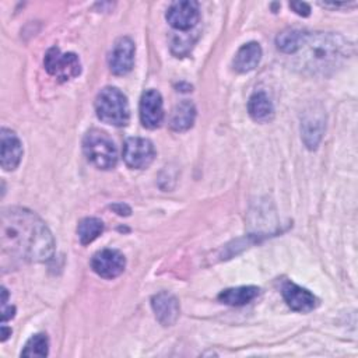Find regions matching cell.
<instances>
[{"mask_svg": "<svg viewBox=\"0 0 358 358\" xmlns=\"http://www.w3.org/2000/svg\"><path fill=\"white\" fill-rule=\"evenodd\" d=\"M45 69L59 81L74 78L81 71V63L76 53H62L59 48H50L43 59Z\"/></svg>", "mask_w": 358, "mask_h": 358, "instance_id": "obj_5", "label": "cell"}, {"mask_svg": "<svg viewBox=\"0 0 358 358\" xmlns=\"http://www.w3.org/2000/svg\"><path fill=\"white\" fill-rule=\"evenodd\" d=\"M151 306L157 320L164 326H171L179 317V302L169 292H159L152 296Z\"/></svg>", "mask_w": 358, "mask_h": 358, "instance_id": "obj_14", "label": "cell"}, {"mask_svg": "<svg viewBox=\"0 0 358 358\" xmlns=\"http://www.w3.org/2000/svg\"><path fill=\"white\" fill-rule=\"evenodd\" d=\"M48 347H49L48 337L42 333L35 334L27 341L21 355L22 357H46L48 355Z\"/></svg>", "mask_w": 358, "mask_h": 358, "instance_id": "obj_21", "label": "cell"}, {"mask_svg": "<svg viewBox=\"0 0 358 358\" xmlns=\"http://www.w3.org/2000/svg\"><path fill=\"white\" fill-rule=\"evenodd\" d=\"M298 55V64L312 74L327 76L337 70L351 55V45L338 34H308Z\"/></svg>", "mask_w": 358, "mask_h": 358, "instance_id": "obj_2", "label": "cell"}, {"mask_svg": "<svg viewBox=\"0 0 358 358\" xmlns=\"http://www.w3.org/2000/svg\"><path fill=\"white\" fill-rule=\"evenodd\" d=\"M282 296L288 306L295 312H310L317 305V299L312 292L291 281L284 282Z\"/></svg>", "mask_w": 358, "mask_h": 358, "instance_id": "obj_12", "label": "cell"}, {"mask_svg": "<svg viewBox=\"0 0 358 358\" xmlns=\"http://www.w3.org/2000/svg\"><path fill=\"white\" fill-rule=\"evenodd\" d=\"M324 112L319 106H312L303 113L301 131L302 140L309 150H316L324 133Z\"/></svg>", "mask_w": 358, "mask_h": 358, "instance_id": "obj_9", "label": "cell"}, {"mask_svg": "<svg viewBox=\"0 0 358 358\" xmlns=\"http://www.w3.org/2000/svg\"><path fill=\"white\" fill-rule=\"evenodd\" d=\"M289 7L294 8V11L302 17H308L310 14V7L309 4L306 3H302V1H294V3H289Z\"/></svg>", "mask_w": 358, "mask_h": 358, "instance_id": "obj_22", "label": "cell"}, {"mask_svg": "<svg viewBox=\"0 0 358 358\" xmlns=\"http://www.w3.org/2000/svg\"><path fill=\"white\" fill-rule=\"evenodd\" d=\"M124 256L115 249H102L96 252L91 260L92 270L103 278H115L120 275L124 270Z\"/></svg>", "mask_w": 358, "mask_h": 358, "instance_id": "obj_8", "label": "cell"}, {"mask_svg": "<svg viewBox=\"0 0 358 358\" xmlns=\"http://www.w3.org/2000/svg\"><path fill=\"white\" fill-rule=\"evenodd\" d=\"M102 231H103V222L95 217L83 218L77 227V234L83 245L91 243L94 239H96L102 234Z\"/></svg>", "mask_w": 358, "mask_h": 358, "instance_id": "obj_20", "label": "cell"}, {"mask_svg": "<svg viewBox=\"0 0 358 358\" xmlns=\"http://www.w3.org/2000/svg\"><path fill=\"white\" fill-rule=\"evenodd\" d=\"M13 316H14V308H13V306H8V308L3 306V310H1V320L6 322V320L11 319Z\"/></svg>", "mask_w": 358, "mask_h": 358, "instance_id": "obj_23", "label": "cell"}, {"mask_svg": "<svg viewBox=\"0 0 358 358\" xmlns=\"http://www.w3.org/2000/svg\"><path fill=\"white\" fill-rule=\"evenodd\" d=\"M155 157V148L152 143L141 137H130L123 145V159L127 166L134 169L147 168Z\"/></svg>", "mask_w": 358, "mask_h": 358, "instance_id": "obj_6", "label": "cell"}, {"mask_svg": "<svg viewBox=\"0 0 358 358\" xmlns=\"http://www.w3.org/2000/svg\"><path fill=\"white\" fill-rule=\"evenodd\" d=\"M140 119L147 129H157L162 123V96L157 90H147L143 94L140 101Z\"/></svg>", "mask_w": 358, "mask_h": 358, "instance_id": "obj_11", "label": "cell"}, {"mask_svg": "<svg viewBox=\"0 0 358 358\" xmlns=\"http://www.w3.org/2000/svg\"><path fill=\"white\" fill-rule=\"evenodd\" d=\"M199 4L192 0L175 1L166 11V20L171 27L179 31H187L193 28L199 21Z\"/></svg>", "mask_w": 358, "mask_h": 358, "instance_id": "obj_7", "label": "cell"}, {"mask_svg": "<svg viewBox=\"0 0 358 358\" xmlns=\"http://www.w3.org/2000/svg\"><path fill=\"white\" fill-rule=\"evenodd\" d=\"M306 32L305 31H299V29H285L281 34H278L275 43L277 48L287 55H295L305 38Z\"/></svg>", "mask_w": 358, "mask_h": 358, "instance_id": "obj_19", "label": "cell"}, {"mask_svg": "<svg viewBox=\"0 0 358 358\" xmlns=\"http://www.w3.org/2000/svg\"><path fill=\"white\" fill-rule=\"evenodd\" d=\"M0 243L4 253L21 262H45L55 252V239L46 224L20 207L1 211Z\"/></svg>", "mask_w": 358, "mask_h": 358, "instance_id": "obj_1", "label": "cell"}, {"mask_svg": "<svg viewBox=\"0 0 358 358\" xmlns=\"http://www.w3.org/2000/svg\"><path fill=\"white\" fill-rule=\"evenodd\" d=\"M83 151L87 159L98 169H112L117 162V152L112 138L102 130L87 131L83 140Z\"/></svg>", "mask_w": 358, "mask_h": 358, "instance_id": "obj_4", "label": "cell"}, {"mask_svg": "<svg viewBox=\"0 0 358 358\" xmlns=\"http://www.w3.org/2000/svg\"><path fill=\"white\" fill-rule=\"evenodd\" d=\"M113 210L117 213V214H120V215H123L124 213H123V210H130L127 206H123V204H117V206H113ZM126 215V214H124Z\"/></svg>", "mask_w": 358, "mask_h": 358, "instance_id": "obj_24", "label": "cell"}, {"mask_svg": "<svg viewBox=\"0 0 358 358\" xmlns=\"http://www.w3.org/2000/svg\"><path fill=\"white\" fill-rule=\"evenodd\" d=\"M248 110L253 120L256 122H267L274 115V108L266 92L259 91L255 92L248 102Z\"/></svg>", "mask_w": 358, "mask_h": 358, "instance_id": "obj_17", "label": "cell"}, {"mask_svg": "<svg viewBox=\"0 0 358 358\" xmlns=\"http://www.w3.org/2000/svg\"><path fill=\"white\" fill-rule=\"evenodd\" d=\"M8 334H11V330L7 329L6 326H3V327H1V341H6L7 337H8Z\"/></svg>", "mask_w": 358, "mask_h": 358, "instance_id": "obj_25", "label": "cell"}, {"mask_svg": "<svg viewBox=\"0 0 358 358\" xmlns=\"http://www.w3.org/2000/svg\"><path fill=\"white\" fill-rule=\"evenodd\" d=\"M1 166L6 171H13L18 166L22 157V145L17 134L6 127L1 129Z\"/></svg>", "mask_w": 358, "mask_h": 358, "instance_id": "obj_13", "label": "cell"}, {"mask_svg": "<svg viewBox=\"0 0 358 358\" xmlns=\"http://www.w3.org/2000/svg\"><path fill=\"white\" fill-rule=\"evenodd\" d=\"M109 69L116 76H123L129 73L134 63V43L130 38H119L108 57Z\"/></svg>", "mask_w": 358, "mask_h": 358, "instance_id": "obj_10", "label": "cell"}, {"mask_svg": "<svg viewBox=\"0 0 358 358\" xmlns=\"http://www.w3.org/2000/svg\"><path fill=\"white\" fill-rule=\"evenodd\" d=\"M259 288L253 285H245V287H236V288H228L224 289L220 295L218 299L231 306H242L249 302H252L257 295H259Z\"/></svg>", "mask_w": 358, "mask_h": 358, "instance_id": "obj_16", "label": "cell"}, {"mask_svg": "<svg viewBox=\"0 0 358 358\" xmlns=\"http://www.w3.org/2000/svg\"><path fill=\"white\" fill-rule=\"evenodd\" d=\"M96 116L101 122L112 126H124L129 122L130 110L126 95L115 87H105L95 99Z\"/></svg>", "mask_w": 358, "mask_h": 358, "instance_id": "obj_3", "label": "cell"}, {"mask_svg": "<svg viewBox=\"0 0 358 358\" xmlns=\"http://www.w3.org/2000/svg\"><path fill=\"white\" fill-rule=\"evenodd\" d=\"M196 117V108L190 101H182L172 112L169 124L175 131H185L192 127Z\"/></svg>", "mask_w": 358, "mask_h": 358, "instance_id": "obj_18", "label": "cell"}, {"mask_svg": "<svg viewBox=\"0 0 358 358\" xmlns=\"http://www.w3.org/2000/svg\"><path fill=\"white\" fill-rule=\"evenodd\" d=\"M262 57V48L256 42H249L243 45L235 55L234 69L239 73H246L253 70Z\"/></svg>", "mask_w": 358, "mask_h": 358, "instance_id": "obj_15", "label": "cell"}]
</instances>
